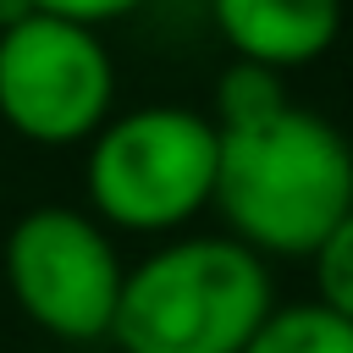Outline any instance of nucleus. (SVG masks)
<instances>
[{"instance_id": "obj_8", "label": "nucleus", "mask_w": 353, "mask_h": 353, "mask_svg": "<svg viewBox=\"0 0 353 353\" xmlns=\"http://www.w3.org/2000/svg\"><path fill=\"white\" fill-rule=\"evenodd\" d=\"M281 105H292V99L281 88V72H270V66L232 61L215 83V127H248V121L276 116Z\"/></svg>"}, {"instance_id": "obj_11", "label": "nucleus", "mask_w": 353, "mask_h": 353, "mask_svg": "<svg viewBox=\"0 0 353 353\" xmlns=\"http://www.w3.org/2000/svg\"><path fill=\"white\" fill-rule=\"evenodd\" d=\"M22 17H33V6H28V0H0V33H6V28H17Z\"/></svg>"}, {"instance_id": "obj_1", "label": "nucleus", "mask_w": 353, "mask_h": 353, "mask_svg": "<svg viewBox=\"0 0 353 353\" xmlns=\"http://www.w3.org/2000/svg\"><path fill=\"white\" fill-rule=\"evenodd\" d=\"M215 210L243 248L309 259L353 210V143L303 105L248 127H215Z\"/></svg>"}, {"instance_id": "obj_2", "label": "nucleus", "mask_w": 353, "mask_h": 353, "mask_svg": "<svg viewBox=\"0 0 353 353\" xmlns=\"http://www.w3.org/2000/svg\"><path fill=\"white\" fill-rule=\"evenodd\" d=\"M270 309V270L254 248L171 237L127 270L110 342L121 353H243Z\"/></svg>"}, {"instance_id": "obj_3", "label": "nucleus", "mask_w": 353, "mask_h": 353, "mask_svg": "<svg viewBox=\"0 0 353 353\" xmlns=\"http://www.w3.org/2000/svg\"><path fill=\"white\" fill-rule=\"evenodd\" d=\"M221 132L188 105L110 116L88 138V215L116 232H176L215 199Z\"/></svg>"}, {"instance_id": "obj_10", "label": "nucleus", "mask_w": 353, "mask_h": 353, "mask_svg": "<svg viewBox=\"0 0 353 353\" xmlns=\"http://www.w3.org/2000/svg\"><path fill=\"white\" fill-rule=\"evenodd\" d=\"M33 11L44 17H66V22H83V28H99V22H116L127 11H138L143 0H28Z\"/></svg>"}, {"instance_id": "obj_4", "label": "nucleus", "mask_w": 353, "mask_h": 353, "mask_svg": "<svg viewBox=\"0 0 353 353\" xmlns=\"http://www.w3.org/2000/svg\"><path fill=\"white\" fill-rule=\"evenodd\" d=\"M6 287L17 309L55 342H105L116 320V298L127 281V265L110 243V232L72 204H39L28 210L0 248Z\"/></svg>"}, {"instance_id": "obj_7", "label": "nucleus", "mask_w": 353, "mask_h": 353, "mask_svg": "<svg viewBox=\"0 0 353 353\" xmlns=\"http://www.w3.org/2000/svg\"><path fill=\"white\" fill-rule=\"evenodd\" d=\"M243 353H353V325L309 298V303L270 309Z\"/></svg>"}, {"instance_id": "obj_6", "label": "nucleus", "mask_w": 353, "mask_h": 353, "mask_svg": "<svg viewBox=\"0 0 353 353\" xmlns=\"http://www.w3.org/2000/svg\"><path fill=\"white\" fill-rule=\"evenodd\" d=\"M210 17L237 61L270 72L320 61L342 33V0H210Z\"/></svg>"}, {"instance_id": "obj_9", "label": "nucleus", "mask_w": 353, "mask_h": 353, "mask_svg": "<svg viewBox=\"0 0 353 353\" xmlns=\"http://www.w3.org/2000/svg\"><path fill=\"white\" fill-rule=\"evenodd\" d=\"M314 265V303L353 325V210L331 226V237L309 254Z\"/></svg>"}, {"instance_id": "obj_5", "label": "nucleus", "mask_w": 353, "mask_h": 353, "mask_svg": "<svg viewBox=\"0 0 353 353\" xmlns=\"http://www.w3.org/2000/svg\"><path fill=\"white\" fill-rule=\"evenodd\" d=\"M116 66L94 28L66 17H22L0 33V121L28 143H83L110 121Z\"/></svg>"}]
</instances>
